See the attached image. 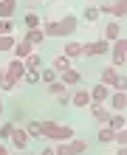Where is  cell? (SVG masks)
I'll use <instances>...</instances> for the list:
<instances>
[{
  "mask_svg": "<svg viewBox=\"0 0 127 155\" xmlns=\"http://www.w3.org/2000/svg\"><path fill=\"white\" fill-rule=\"evenodd\" d=\"M90 116H93V121L99 127H107V121H110V110H107L105 104H93L90 102Z\"/></svg>",
  "mask_w": 127,
  "mask_h": 155,
  "instance_id": "8fae6325",
  "label": "cell"
},
{
  "mask_svg": "<svg viewBox=\"0 0 127 155\" xmlns=\"http://www.w3.org/2000/svg\"><path fill=\"white\" fill-rule=\"evenodd\" d=\"M40 65H42V57L37 51H31L28 57L23 59V68H25V74H31V71H40Z\"/></svg>",
  "mask_w": 127,
  "mask_h": 155,
  "instance_id": "2e32d148",
  "label": "cell"
},
{
  "mask_svg": "<svg viewBox=\"0 0 127 155\" xmlns=\"http://www.w3.org/2000/svg\"><path fill=\"white\" fill-rule=\"evenodd\" d=\"M0 118H3V99H0Z\"/></svg>",
  "mask_w": 127,
  "mask_h": 155,
  "instance_id": "ab89813d",
  "label": "cell"
},
{
  "mask_svg": "<svg viewBox=\"0 0 127 155\" xmlns=\"http://www.w3.org/2000/svg\"><path fill=\"white\" fill-rule=\"evenodd\" d=\"M48 93H51V96H57V99H59L62 93H68V87H65V85H62V82L57 79V82H54V85H48Z\"/></svg>",
  "mask_w": 127,
  "mask_h": 155,
  "instance_id": "f546056e",
  "label": "cell"
},
{
  "mask_svg": "<svg viewBox=\"0 0 127 155\" xmlns=\"http://www.w3.org/2000/svg\"><path fill=\"white\" fill-rule=\"evenodd\" d=\"M88 93H90V102H93V104H107V99H110L113 90H110V87H105V85H93Z\"/></svg>",
  "mask_w": 127,
  "mask_h": 155,
  "instance_id": "9c48e42d",
  "label": "cell"
},
{
  "mask_svg": "<svg viewBox=\"0 0 127 155\" xmlns=\"http://www.w3.org/2000/svg\"><path fill=\"white\" fill-rule=\"evenodd\" d=\"M12 130H14V121H3L0 124V144H6L12 138Z\"/></svg>",
  "mask_w": 127,
  "mask_h": 155,
  "instance_id": "d4e9b609",
  "label": "cell"
},
{
  "mask_svg": "<svg viewBox=\"0 0 127 155\" xmlns=\"http://www.w3.org/2000/svg\"><path fill=\"white\" fill-rule=\"evenodd\" d=\"M23 82H25V85H37V82H40V71H31V74H25Z\"/></svg>",
  "mask_w": 127,
  "mask_h": 155,
  "instance_id": "d6a6232c",
  "label": "cell"
},
{
  "mask_svg": "<svg viewBox=\"0 0 127 155\" xmlns=\"http://www.w3.org/2000/svg\"><path fill=\"white\" fill-rule=\"evenodd\" d=\"M3 74H6V79H12V82H17V85H20V82H23V76H25L23 59H12V62H8V68L3 71Z\"/></svg>",
  "mask_w": 127,
  "mask_h": 155,
  "instance_id": "ba28073f",
  "label": "cell"
},
{
  "mask_svg": "<svg viewBox=\"0 0 127 155\" xmlns=\"http://www.w3.org/2000/svg\"><path fill=\"white\" fill-rule=\"evenodd\" d=\"M68 150H71V155H82V152H88V144L82 138H71L68 141Z\"/></svg>",
  "mask_w": 127,
  "mask_h": 155,
  "instance_id": "603a6c76",
  "label": "cell"
},
{
  "mask_svg": "<svg viewBox=\"0 0 127 155\" xmlns=\"http://www.w3.org/2000/svg\"><path fill=\"white\" fill-rule=\"evenodd\" d=\"M71 138H76V130L71 124H57V130H54V144H68Z\"/></svg>",
  "mask_w": 127,
  "mask_h": 155,
  "instance_id": "52a82bcc",
  "label": "cell"
},
{
  "mask_svg": "<svg viewBox=\"0 0 127 155\" xmlns=\"http://www.w3.org/2000/svg\"><path fill=\"white\" fill-rule=\"evenodd\" d=\"M79 28V17L76 14H62L57 17V20H48L42 25V34H45V40H51V37H74Z\"/></svg>",
  "mask_w": 127,
  "mask_h": 155,
  "instance_id": "6da1fadb",
  "label": "cell"
},
{
  "mask_svg": "<svg viewBox=\"0 0 127 155\" xmlns=\"http://www.w3.org/2000/svg\"><path fill=\"white\" fill-rule=\"evenodd\" d=\"M59 104H65V107H68V104H71V96H68V93H62V96H59Z\"/></svg>",
  "mask_w": 127,
  "mask_h": 155,
  "instance_id": "e575fe53",
  "label": "cell"
},
{
  "mask_svg": "<svg viewBox=\"0 0 127 155\" xmlns=\"http://www.w3.org/2000/svg\"><path fill=\"white\" fill-rule=\"evenodd\" d=\"M124 59H127V40L119 37L116 42H110V65L113 68H122Z\"/></svg>",
  "mask_w": 127,
  "mask_h": 155,
  "instance_id": "3957f363",
  "label": "cell"
},
{
  "mask_svg": "<svg viewBox=\"0 0 127 155\" xmlns=\"http://www.w3.org/2000/svg\"><path fill=\"white\" fill-rule=\"evenodd\" d=\"M119 37H122V25L116 23V20H110V23L105 25V31H102V40L105 42H116Z\"/></svg>",
  "mask_w": 127,
  "mask_h": 155,
  "instance_id": "5bb4252c",
  "label": "cell"
},
{
  "mask_svg": "<svg viewBox=\"0 0 127 155\" xmlns=\"http://www.w3.org/2000/svg\"><path fill=\"white\" fill-rule=\"evenodd\" d=\"M57 79H59L65 87H71V85H76V87H79V85H82V74H79L76 68H68V71H62V74H59Z\"/></svg>",
  "mask_w": 127,
  "mask_h": 155,
  "instance_id": "7c38bea8",
  "label": "cell"
},
{
  "mask_svg": "<svg viewBox=\"0 0 127 155\" xmlns=\"http://www.w3.org/2000/svg\"><path fill=\"white\" fill-rule=\"evenodd\" d=\"M99 14H107V17H116V23H119V17L127 14V0H113V3H102L96 6Z\"/></svg>",
  "mask_w": 127,
  "mask_h": 155,
  "instance_id": "5b68a950",
  "label": "cell"
},
{
  "mask_svg": "<svg viewBox=\"0 0 127 155\" xmlns=\"http://www.w3.org/2000/svg\"><path fill=\"white\" fill-rule=\"evenodd\" d=\"M8 141H12V147H14V150H25L31 138L25 135V130H23L20 124H14V130H12V138H8Z\"/></svg>",
  "mask_w": 127,
  "mask_h": 155,
  "instance_id": "30bf717a",
  "label": "cell"
},
{
  "mask_svg": "<svg viewBox=\"0 0 127 155\" xmlns=\"http://www.w3.org/2000/svg\"><path fill=\"white\" fill-rule=\"evenodd\" d=\"M23 23H25V31H31V28H42V17L37 12H28L23 17Z\"/></svg>",
  "mask_w": 127,
  "mask_h": 155,
  "instance_id": "ffe728a7",
  "label": "cell"
},
{
  "mask_svg": "<svg viewBox=\"0 0 127 155\" xmlns=\"http://www.w3.org/2000/svg\"><path fill=\"white\" fill-rule=\"evenodd\" d=\"M40 155H54V147H45V150H42Z\"/></svg>",
  "mask_w": 127,
  "mask_h": 155,
  "instance_id": "d590c367",
  "label": "cell"
},
{
  "mask_svg": "<svg viewBox=\"0 0 127 155\" xmlns=\"http://www.w3.org/2000/svg\"><path fill=\"white\" fill-rule=\"evenodd\" d=\"M0 155H8V147H6V144H0Z\"/></svg>",
  "mask_w": 127,
  "mask_h": 155,
  "instance_id": "74e56055",
  "label": "cell"
},
{
  "mask_svg": "<svg viewBox=\"0 0 127 155\" xmlns=\"http://www.w3.org/2000/svg\"><path fill=\"white\" fill-rule=\"evenodd\" d=\"M48 3H54V0H48Z\"/></svg>",
  "mask_w": 127,
  "mask_h": 155,
  "instance_id": "60d3db41",
  "label": "cell"
},
{
  "mask_svg": "<svg viewBox=\"0 0 127 155\" xmlns=\"http://www.w3.org/2000/svg\"><path fill=\"white\" fill-rule=\"evenodd\" d=\"M14 34V20H0V37H12Z\"/></svg>",
  "mask_w": 127,
  "mask_h": 155,
  "instance_id": "f1b7e54d",
  "label": "cell"
},
{
  "mask_svg": "<svg viewBox=\"0 0 127 155\" xmlns=\"http://www.w3.org/2000/svg\"><path fill=\"white\" fill-rule=\"evenodd\" d=\"M113 144H116V147H127V130L113 133Z\"/></svg>",
  "mask_w": 127,
  "mask_h": 155,
  "instance_id": "4dcf8cb0",
  "label": "cell"
},
{
  "mask_svg": "<svg viewBox=\"0 0 127 155\" xmlns=\"http://www.w3.org/2000/svg\"><path fill=\"white\" fill-rule=\"evenodd\" d=\"M8 155H12V152H8Z\"/></svg>",
  "mask_w": 127,
  "mask_h": 155,
  "instance_id": "b9f144b4",
  "label": "cell"
},
{
  "mask_svg": "<svg viewBox=\"0 0 127 155\" xmlns=\"http://www.w3.org/2000/svg\"><path fill=\"white\" fill-rule=\"evenodd\" d=\"M105 54H110V42H105L102 37L82 45V57H105Z\"/></svg>",
  "mask_w": 127,
  "mask_h": 155,
  "instance_id": "277c9868",
  "label": "cell"
},
{
  "mask_svg": "<svg viewBox=\"0 0 127 155\" xmlns=\"http://www.w3.org/2000/svg\"><path fill=\"white\" fill-rule=\"evenodd\" d=\"M71 107H90V93L85 87H76V93H71Z\"/></svg>",
  "mask_w": 127,
  "mask_h": 155,
  "instance_id": "9a60e30c",
  "label": "cell"
},
{
  "mask_svg": "<svg viewBox=\"0 0 127 155\" xmlns=\"http://www.w3.org/2000/svg\"><path fill=\"white\" fill-rule=\"evenodd\" d=\"M3 79H6V74H3V68H0V85H3Z\"/></svg>",
  "mask_w": 127,
  "mask_h": 155,
  "instance_id": "f35d334b",
  "label": "cell"
},
{
  "mask_svg": "<svg viewBox=\"0 0 127 155\" xmlns=\"http://www.w3.org/2000/svg\"><path fill=\"white\" fill-rule=\"evenodd\" d=\"M14 42H17V40H14V34H12V37H0V51H12V48H14Z\"/></svg>",
  "mask_w": 127,
  "mask_h": 155,
  "instance_id": "1f68e13d",
  "label": "cell"
},
{
  "mask_svg": "<svg viewBox=\"0 0 127 155\" xmlns=\"http://www.w3.org/2000/svg\"><path fill=\"white\" fill-rule=\"evenodd\" d=\"M40 82L42 85H54V82H57V71H51V68L40 71Z\"/></svg>",
  "mask_w": 127,
  "mask_h": 155,
  "instance_id": "4316f807",
  "label": "cell"
},
{
  "mask_svg": "<svg viewBox=\"0 0 127 155\" xmlns=\"http://www.w3.org/2000/svg\"><path fill=\"white\" fill-rule=\"evenodd\" d=\"M82 45H85V42H79V40H68V42H65V51H62V57H68L71 62L79 59V57H82Z\"/></svg>",
  "mask_w": 127,
  "mask_h": 155,
  "instance_id": "4fadbf2b",
  "label": "cell"
},
{
  "mask_svg": "<svg viewBox=\"0 0 127 155\" xmlns=\"http://www.w3.org/2000/svg\"><path fill=\"white\" fill-rule=\"evenodd\" d=\"M31 51H34V48H31V45L25 42V40H17V42H14V48H12V54H14V59H25V57H28Z\"/></svg>",
  "mask_w": 127,
  "mask_h": 155,
  "instance_id": "e0dca14e",
  "label": "cell"
},
{
  "mask_svg": "<svg viewBox=\"0 0 127 155\" xmlns=\"http://www.w3.org/2000/svg\"><path fill=\"white\" fill-rule=\"evenodd\" d=\"M99 17H102V14H99V8H96V6H88L85 12H82V20H85V23H96Z\"/></svg>",
  "mask_w": 127,
  "mask_h": 155,
  "instance_id": "484cf974",
  "label": "cell"
},
{
  "mask_svg": "<svg viewBox=\"0 0 127 155\" xmlns=\"http://www.w3.org/2000/svg\"><path fill=\"white\" fill-rule=\"evenodd\" d=\"M116 155H127V147H116Z\"/></svg>",
  "mask_w": 127,
  "mask_h": 155,
  "instance_id": "8d00e7d4",
  "label": "cell"
},
{
  "mask_svg": "<svg viewBox=\"0 0 127 155\" xmlns=\"http://www.w3.org/2000/svg\"><path fill=\"white\" fill-rule=\"evenodd\" d=\"M54 155H71L68 144H57V147H54Z\"/></svg>",
  "mask_w": 127,
  "mask_h": 155,
  "instance_id": "836d02e7",
  "label": "cell"
},
{
  "mask_svg": "<svg viewBox=\"0 0 127 155\" xmlns=\"http://www.w3.org/2000/svg\"><path fill=\"white\" fill-rule=\"evenodd\" d=\"M105 107L110 113H124V107H127V90H113Z\"/></svg>",
  "mask_w": 127,
  "mask_h": 155,
  "instance_id": "8992f818",
  "label": "cell"
},
{
  "mask_svg": "<svg viewBox=\"0 0 127 155\" xmlns=\"http://www.w3.org/2000/svg\"><path fill=\"white\" fill-rule=\"evenodd\" d=\"M99 85H105V87H110V90H127L124 76L119 74V68H113V65L102 68V74H99Z\"/></svg>",
  "mask_w": 127,
  "mask_h": 155,
  "instance_id": "7a4b0ae2",
  "label": "cell"
},
{
  "mask_svg": "<svg viewBox=\"0 0 127 155\" xmlns=\"http://www.w3.org/2000/svg\"><path fill=\"white\" fill-rule=\"evenodd\" d=\"M23 130H25V135H28V138H42V135H40V121H34V118L23 124Z\"/></svg>",
  "mask_w": 127,
  "mask_h": 155,
  "instance_id": "cb8c5ba5",
  "label": "cell"
},
{
  "mask_svg": "<svg viewBox=\"0 0 127 155\" xmlns=\"http://www.w3.org/2000/svg\"><path fill=\"white\" fill-rule=\"evenodd\" d=\"M124 124H127V118H124V113H110V121H107V127H110L113 133H119V130H124Z\"/></svg>",
  "mask_w": 127,
  "mask_h": 155,
  "instance_id": "7402d4cb",
  "label": "cell"
},
{
  "mask_svg": "<svg viewBox=\"0 0 127 155\" xmlns=\"http://www.w3.org/2000/svg\"><path fill=\"white\" fill-rule=\"evenodd\" d=\"M25 42L31 45V48H37L40 42H45V34H42V28H31V31H25V37H23Z\"/></svg>",
  "mask_w": 127,
  "mask_h": 155,
  "instance_id": "d6986e66",
  "label": "cell"
},
{
  "mask_svg": "<svg viewBox=\"0 0 127 155\" xmlns=\"http://www.w3.org/2000/svg\"><path fill=\"white\" fill-rule=\"evenodd\" d=\"M17 8V0H0V20H12Z\"/></svg>",
  "mask_w": 127,
  "mask_h": 155,
  "instance_id": "ac0fdd59",
  "label": "cell"
},
{
  "mask_svg": "<svg viewBox=\"0 0 127 155\" xmlns=\"http://www.w3.org/2000/svg\"><path fill=\"white\" fill-rule=\"evenodd\" d=\"M99 144H113V130L110 127H99Z\"/></svg>",
  "mask_w": 127,
  "mask_h": 155,
  "instance_id": "83f0119b",
  "label": "cell"
},
{
  "mask_svg": "<svg viewBox=\"0 0 127 155\" xmlns=\"http://www.w3.org/2000/svg\"><path fill=\"white\" fill-rule=\"evenodd\" d=\"M51 71H57V76L62 74V71H68V68H74V65H71V59L68 57H62V54H57V57H54V62H51Z\"/></svg>",
  "mask_w": 127,
  "mask_h": 155,
  "instance_id": "44dd1931",
  "label": "cell"
}]
</instances>
